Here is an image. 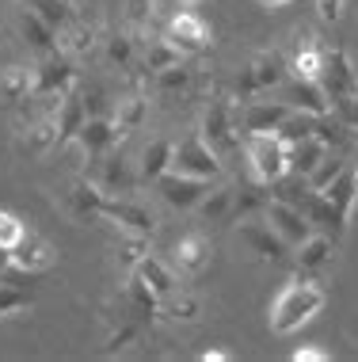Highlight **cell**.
<instances>
[{"label": "cell", "instance_id": "cell-8", "mask_svg": "<svg viewBox=\"0 0 358 362\" xmlns=\"http://www.w3.org/2000/svg\"><path fill=\"white\" fill-rule=\"evenodd\" d=\"M160 35L168 38V42H176L187 57H198L202 50H210V38H214L210 23L195 12V8H183V12H176Z\"/></svg>", "mask_w": 358, "mask_h": 362}, {"label": "cell", "instance_id": "cell-24", "mask_svg": "<svg viewBox=\"0 0 358 362\" xmlns=\"http://www.w3.org/2000/svg\"><path fill=\"white\" fill-rule=\"evenodd\" d=\"M95 35H100V31H95L88 19L69 16V19H65V27L57 31V46H61V50L69 54V57H84V54L95 50V42H100Z\"/></svg>", "mask_w": 358, "mask_h": 362}, {"label": "cell", "instance_id": "cell-7", "mask_svg": "<svg viewBox=\"0 0 358 362\" xmlns=\"http://www.w3.org/2000/svg\"><path fill=\"white\" fill-rule=\"evenodd\" d=\"M172 168L183 175H198V180L214 183L221 175V156L202 141V134H191V138L176 141V153H172Z\"/></svg>", "mask_w": 358, "mask_h": 362}, {"label": "cell", "instance_id": "cell-36", "mask_svg": "<svg viewBox=\"0 0 358 362\" xmlns=\"http://www.w3.org/2000/svg\"><path fill=\"white\" fill-rule=\"evenodd\" d=\"M31 309V293L12 279H0V317H16V313Z\"/></svg>", "mask_w": 358, "mask_h": 362}, {"label": "cell", "instance_id": "cell-4", "mask_svg": "<svg viewBox=\"0 0 358 362\" xmlns=\"http://www.w3.org/2000/svg\"><path fill=\"white\" fill-rule=\"evenodd\" d=\"M290 76V62L282 50H263L256 54L251 62L240 69L237 76V100H251V95H267L275 92L278 84H282Z\"/></svg>", "mask_w": 358, "mask_h": 362}, {"label": "cell", "instance_id": "cell-1", "mask_svg": "<svg viewBox=\"0 0 358 362\" xmlns=\"http://www.w3.org/2000/svg\"><path fill=\"white\" fill-rule=\"evenodd\" d=\"M324 301H328V293H324L321 282L313 275H305V271H297V275L278 290V298L270 301V332H275V336H294L297 328L309 325V320L324 309Z\"/></svg>", "mask_w": 358, "mask_h": 362}, {"label": "cell", "instance_id": "cell-38", "mask_svg": "<svg viewBox=\"0 0 358 362\" xmlns=\"http://www.w3.org/2000/svg\"><path fill=\"white\" fill-rule=\"evenodd\" d=\"M313 4H316V16H321V23H340L343 0H313Z\"/></svg>", "mask_w": 358, "mask_h": 362}, {"label": "cell", "instance_id": "cell-30", "mask_svg": "<svg viewBox=\"0 0 358 362\" xmlns=\"http://www.w3.org/2000/svg\"><path fill=\"white\" fill-rule=\"evenodd\" d=\"M324 153H328V145L321 138H305V141L290 145V172H294V175H309L316 164L324 160Z\"/></svg>", "mask_w": 358, "mask_h": 362}, {"label": "cell", "instance_id": "cell-26", "mask_svg": "<svg viewBox=\"0 0 358 362\" xmlns=\"http://www.w3.org/2000/svg\"><path fill=\"white\" fill-rule=\"evenodd\" d=\"M335 256V240L328 237V233H316L313 237L297 244V271H305V275H316V271H324L328 263Z\"/></svg>", "mask_w": 358, "mask_h": 362}, {"label": "cell", "instance_id": "cell-20", "mask_svg": "<svg viewBox=\"0 0 358 362\" xmlns=\"http://www.w3.org/2000/svg\"><path fill=\"white\" fill-rule=\"evenodd\" d=\"M321 62H324V42L313 31H297V50L290 57V76L321 81Z\"/></svg>", "mask_w": 358, "mask_h": 362}, {"label": "cell", "instance_id": "cell-27", "mask_svg": "<svg viewBox=\"0 0 358 362\" xmlns=\"http://www.w3.org/2000/svg\"><path fill=\"white\" fill-rule=\"evenodd\" d=\"M172 153H176V141H168V138L149 141L145 153H141V164H138V180L141 183H157L160 175L172 168Z\"/></svg>", "mask_w": 358, "mask_h": 362}, {"label": "cell", "instance_id": "cell-5", "mask_svg": "<svg viewBox=\"0 0 358 362\" xmlns=\"http://www.w3.org/2000/svg\"><path fill=\"white\" fill-rule=\"evenodd\" d=\"M35 100H57L61 92H69L76 88V69H73V57L57 46L50 54H38L35 65Z\"/></svg>", "mask_w": 358, "mask_h": 362}, {"label": "cell", "instance_id": "cell-17", "mask_svg": "<svg viewBox=\"0 0 358 362\" xmlns=\"http://www.w3.org/2000/svg\"><path fill=\"white\" fill-rule=\"evenodd\" d=\"M69 145H76V149L88 156V164H95L100 156H107L114 145H119V138H114V122L107 119V115H88Z\"/></svg>", "mask_w": 358, "mask_h": 362}, {"label": "cell", "instance_id": "cell-9", "mask_svg": "<svg viewBox=\"0 0 358 362\" xmlns=\"http://www.w3.org/2000/svg\"><path fill=\"white\" fill-rule=\"evenodd\" d=\"M321 88L328 92V100H347V95H358V73L351 65L343 46H328L324 42V62H321Z\"/></svg>", "mask_w": 358, "mask_h": 362}, {"label": "cell", "instance_id": "cell-42", "mask_svg": "<svg viewBox=\"0 0 358 362\" xmlns=\"http://www.w3.org/2000/svg\"><path fill=\"white\" fill-rule=\"evenodd\" d=\"M202 0H179V8H198Z\"/></svg>", "mask_w": 358, "mask_h": 362}, {"label": "cell", "instance_id": "cell-39", "mask_svg": "<svg viewBox=\"0 0 358 362\" xmlns=\"http://www.w3.org/2000/svg\"><path fill=\"white\" fill-rule=\"evenodd\" d=\"M332 355H328L324 347H297L294 351V362H328Z\"/></svg>", "mask_w": 358, "mask_h": 362}, {"label": "cell", "instance_id": "cell-34", "mask_svg": "<svg viewBox=\"0 0 358 362\" xmlns=\"http://www.w3.org/2000/svg\"><path fill=\"white\" fill-rule=\"evenodd\" d=\"M343 168H347V160H343V156L335 153V149H328V153H324V160H321L313 172L305 175L309 191H324V187H332V183L343 175Z\"/></svg>", "mask_w": 358, "mask_h": 362}, {"label": "cell", "instance_id": "cell-3", "mask_svg": "<svg viewBox=\"0 0 358 362\" xmlns=\"http://www.w3.org/2000/svg\"><path fill=\"white\" fill-rule=\"evenodd\" d=\"M240 153L248 156L251 180L259 183H275L290 172V141H282V134H251L240 141Z\"/></svg>", "mask_w": 358, "mask_h": 362}, {"label": "cell", "instance_id": "cell-29", "mask_svg": "<svg viewBox=\"0 0 358 362\" xmlns=\"http://www.w3.org/2000/svg\"><path fill=\"white\" fill-rule=\"evenodd\" d=\"M160 313L168 320H183V325H195V320L202 317V305H198V298L195 293H187V290H172L168 298H160Z\"/></svg>", "mask_w": 358, "mask_h": 362}, {"label": "cell", "instance_id": "cell-43", "mask_svg": "<svg viewBox=\"0 0 358 362\" xmlns=\"http://www.w3.org/2000/svg\"><path fill=\"white\" fill-rule=\"evenodd\" d=\"M351 172H354V183H358V168H351Z\"/></svg>", "mask_w": 358, "mask_h": 362}, {"label": "cell", "instance_id": "cell-41", "mask_svg": "<svg viewBox=\"0 0 358 362\" xmlns=\"http://www.w3.org/2000/svg\"><path fill=\"white\" fill-rule=\"evenodd\" d=\"M294 4V0H259V8H267V12H278V8Z\"/></svg>", "mask_w": 358, "mask_h": 362}, {"label": "cell", "instance_id": "cell-12", "mask_svg": "<svg viewBox=\"0 0 358 362\" xmlns=\"http://www.w3.org/2000/svg\"><path fill=\"white\" fill-rule=\"evenodd\" d=\"M157 194L168 206H176V210H195L198 206V199L210 191V180H198V175H183V172H176V168H168L160 175L157 183Z\"/></svg>", "mask_w": 358, "mask_h": 362}, {"label": "cell", "instance_id": "cell-15", "mask_svg": "<svg viewBox=\"0 0 358 362\" xmlns=\"http://www.w3.org/2000/svg\"><path fill=\"white\" fill-rule=\"evenodd\" d=\"M263 218L270 221V229L282 237L290 248H297L302 240L313 237V221L305 218V210H297V206H286V202H278V199H267V206H263Z\"/></svg>", "mask_w": 358, "mask_h": 362}, {"label": "cell", "instance_id": "cell-11", "mask_svg": "<svg viewBox=\"0 0 358 362\" xmlns=\"http://www.w3.org/2000/svg\"><path fill=\"white\" fill-rule=\"evenodd\" d=\"M275 92H278V100H282L290 111H302V115H328V111H332V100H328V92L321 88V81L286 76Z\"/></svg>", "mask_w": 358, "mask_h": 362}, {"label": "cell", "instance_id": "cell-16", "mask_svg": "<svg viewBox=\"0 0 358 362\" xmlns=\"http://www.w3.org/2000/svg\"><path fill=\"white\" fill-rule=\"evenodd\" d=\"M240 240H244L256 256H263L270 263H282L290 256V244L270 229L267 218H240Z\"/></svg>", "mask_w": 358, "mask_h": 362}, {"label": "cell", "instance_id": "cell-32", "mask_svg": "<svg viewBox=\"0 0 358 362\" xmlns=\"http://www.w3.org/2000/svg\"><path fill=\"white\" fill-rule=\"evenodd\" d=\"M195 210H198V218H206V221H221L225 214H233V187H225V183L210 187V191L198 199Z\"/></svg>", "mask_w": 358, "mask_h": 362}, {"label": "cell", "instance_id": "cell-37", "mask_svg": "<svg viewBox=\"0 0 358 362\" xmlns=\"http://www.w3.org/2000/svg\"><path fill=\"white\" fill-rule=\"evenodd\" d=\"M23 237H27V221L19 218V214H12V210H0V248L12 252Z\"/></svg>", "mask_w": 358, "mask_h": 362}, {"label": "cell", "instance_id": "cell-23", "mask_svg": "<svg viewBox=\"0 0 358 362\" xmlns=\"http://www.w3.org/2000/svg\"><path fill=\"white\" fill-rule=\"evenodd\" d=\"M35 100V73L31 65H4L0 69V107H16Z\"/></svg>", "mask_w": 358, "mask_h": 362}, {"label": "cell", "instance_id": "cell-14", "mask_svg": "<svg viewBox=\"0 0 358 362\" xmlns=\"http://www.w3.org/2000/svg\"><path fill=\"white\" fill-rule=\"evenodd\" d=\"M210 259H214V244H210V237H202V233H187L172 248V267H176L179 279H198L210 267Z\"/></svg>", "mask_w": 358, "mask_h": 362}, {"label": "cell", "instance_id": "cell-22", "mask_svg": "<svg viewBox=\"0 0 358 362\" xmlns=\"http://www.w3.org/2000/svg\"><path fill=\"white\" fill-rule=\"evenodd\" d=\"M130 275H133V279H141L145 286H149L153 293H157V298H168V293L179 286L176 267H172V263H164L160 256H153V252H149V256H145V259L138 263V267L130 271Z\"/></svg>", "mask_w": 358, "mask_h": 362}, {"label": "cell", "instance_id": "cell-31", "mask_svg": "<svg viewBox=\"0 0 358 362\" xmlns=\"http://www.w3.org/2000/svg\"><path fill=\"white\" fill-rule=\"evenodd\" d=\"M328 202H332L335 210L343 214V218H351V210H354V202H358V183H354V172L351 168H343V175L332 183V187H324L321 191Z\"/></svg>", "mask_w": 358, "mask_h": 362}, {"label": "cell", "instance_id": "cell-6", "mask_svg": "<svg viewBox=\"0 0 358 362\" xmlns=\"http://www.w3.org/2000/svg\"><path fill=\"white\" fill-rule=\"evenodd\" d=\"M286 115H290V107L282 100H263V95L237 100V122L244 138H251V134H278Z\"/></svg>", "mask_w": 358, "mask_h": 362}, {"label": "cell", "instance_id": "cell-40", "mask_svg": "<svg viewBox=\"0 0 358 362\" xmlns=\"http://www.w3.org/2000/svg\"><path fill=\"white\" fill-rule=\"evenodd\" d=\"M233 355H229V351H221V347H214V351H206V355H202V362H229Z\"/></svg>", "mask_w": 358, "mask_h": 362}, {"label": "cell", "instance_id": "cell-13", "mask_svg": "<svg viewBox=\"0 0 358 362\" xmlns=\"http://www.w3.org/2000/svg\"><path fill=\"white\" fill-rule=\"evenodd\" d=\"M8 259H12V267L19 271V275L35 279V275H42V271H50V267H54L57 252H54V244L46 240V237H38V233L27 229V237L19 240L12 252H8Z\"/></svg>", "mask_w": 358, "mask_h": 362}, {"label": "cell", "instance_id": "cell-10", "mask_svg": "<svg viewBox=\"0 0 358 362\" xmlns=\"http://www.w3.org/2000/svg\"><path fill=\"white\" fill-rule=\"evenodd\" d=\"M100 218L111 221L114 229H122V233H149L153 237V229H157L153 210L145 206V202L130 199V194H107L103 206H100Z\"/></svg>", "mask_w": 358, "mask_h": 362}, {"label": "cell", "instance_id": "cell-25", "mask_svg": "<svg viewBox=\"0 0 358 362\" xmlns=\"http://www.w3.org/2000/svg\"><path fill=\"white\" fill-rule=\"evenodd\" d=\"M19 149H27L31 156H42V153H50V149H61L57 145V119H54V103H50V111H42L38 119L27 126V134L19 138Z\"/></svg>", "mask_w": 358, "mask_h": 362}, {"label": "cell", "instance_id": "cell-19", "mask_svg": "<svg viewBox=\"0 0 358 362\" xmlns=\"http://www.w3.org/2000/svg\"><path fill=\"white\" fill-rule=\"evenodd\" d=\"M95 168H100V172H95L92 180L103 187V194H130L133 183H138V172H133L130 160H122L114 149L107 156H100V160H95Z\"/></svg>", "mask_w": 358, "mask_h": 362}, {"label": "cell", "instance_id": "cell-33", "mask_svg": "<svg viewBox=\"0 0 358 362\" xmlns=\"http://www.w3.org/2000/svg\"><path fill=\"white\" fill-rule=\"evenodd\" d=\"M114 252H119L122 267H126V271H133V267H138V263L153 252L149 233H122V229H119V244H114Z\"/></svg>", "mask_w": 358, "mask_h": 362}, {"label": "cell", "instance_id": "cell-2", "mask_svg": "<svg viewBox=\"0 0 358 362\" xmlns=\"http://www.w3.org/2000/svg\"><path fill=\"white\" fill-rule=\"evenodd\" d=\"M198 134L221 160L240 153L244 134H240V122H237V95H214V100L206 103V111H202Z\"/></svg>", "mask_w": 358, "mask_h": 362}, {"label": "cell", "instance_id": "cell-18", "mask_svg": "<svg viewBox=\"0 0 358 362\" xmlns=\"http://www.w3.org/2000/svg\"><path fill=\"white\" fill-rule=\"evenodd\" d=\"M103 187L92 180V175H76L69 183V191L61 194V206L73 221H88V218H100V206H103Z\"/></svg>", "mask_w": 358, "mask_h": 362}, {"label": "cell", "instance_id": "cell-21", "mask_svg": "<svg viewBox=\"0 0 358 362\" xmlns=\"http://www.w3.org/2000/svg\"><path fill=\"white\" fill-rule=\"evenodd\" d=\"M149 119V95L145 92H126L111 111V122H114V138H130L133 130H141V122Z\"/></svg>", "mask_w": 358, "mask_h": 362}, {"label": "cell", "instance_id": "cell-28", "mask_svg": "<svg viewBox=\"0 0 358 362\" xmlns=\"http://www.w3.org/2000/svg\"><path fill=\"white\" fill-rule=\"evenodd\" d=\"M19 31H23V38L35 46V54H50L57 50V31L50 23H46L42 16H35L31 8H19Z\"/></svg>", "mask_w": 358, "mask_h": 362}, {"label": "cell", "instance_id": "cell-35", "mask_svg": "<svg viewBox=\"0 0 358 362\" xmlns=\"http://www.w3.org/2000/svg\"><path fill=\"white\" fill-rule=\"evenodd\" d=\"M153 84L160 88V92H191L195 88V69H191V57L179 65H168V69L153 73Z\"/></svg>", "mask_w": 358, "mask_h": 362}]
</instances>
